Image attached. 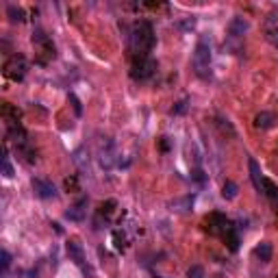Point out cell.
Segmentation results:
<instances>
[{
    "label": "cell",
    "instance_id": "cell-23",
    "mask_svg": "<svg viewBox=\"0 0 278 278\" xmlns=\"http://www.w3.org/2000/svg\"><path fill=\"white\" fill-rule=\"evenodd\" d=\"M2 176L4 178H13V166H11L7 152H4V157H2Z\"/></svg>",
    "mask_w": 278,
    "mask_h": 278
},
{
    "label": "cell",
    "instance_id": "cell-9",
    "mask_svg": "<svg viewBox=\"0 0 278 278\" xmlns=\"http://www.w3.org/2000/svg\"><path fill=\"white\" fill-rule=\"evenodd\" d=\"M33 191H35L37 198H42V200H48V198H55L56 196V189L55 185L50 183L46 178H33Z\"/></svg>",
    "mask_w": 278,
    "mask_h": 278
},
{
    "label": "cell",
    "instance_id": "cell-27",
    "mask_svg": "<svg viewBox=\"0 0 278 278\" xmlns=\"http://www.w3.org/2000/svg\"><path fill=\"white\" fill-rule=\"evenodd\" d=\"M191 178L198 180V183H204V172L200 167H194V172H191Z\"/></svg>",
    "mask_w": 278,
    "mask_h": 278
},
{
    "label": "cell",
    "instance_id": "cell-11",
    "mask_svg": "<svg viewBox=\"0 0 278 278\" xmlns=\"http://www.w3.org/2000/svg\"><path fill=\"white\" fill-rule=\"evenodd\" d=\"M85 213H87V198H81V200H76V202L65 211V218L72 220V222H83V220H85Z\"/></svg>",
    "mask_w": 278,
    "mask_h": 278
},
{
    "label": "cell",
    "instance_id": "cell-2",
    "mask_svg": "<svg viewBox=\"0 0 278 278\" xmlns=\"http://www.w3.org/2000/svg\"><path fill=\"white\" fill-rule=\"evenodd\" d=\"M211 42L207 37H200L196 44V50H194V72L196 76L200 78H209L211 76Z\"/></svg>",
    "mask_w": 278,
    "mask_h": 278
},
{
    "label": "cell",
    "instance_id": "cell-25",
    "mask_svg": "<svg viewBox=\"0 0 278 278\" xmlns=\"http://www.w3.org/2000/svg\"><path fill=\"white\" fill-rule=\"evenodd\" d=\"M185 111H187V100H178V102H176V107L172 109L174 115H180V113H185Z\"/></svg>",
    "mask_w": 278,
    "mask_h": 278
},
{
    "label": "cell",
    "instance_id": "cell-29",
    "mask_svg": "<svg viewBox=\"0 0 278 278\" xmlns=\"http://www.w3.org/2000/svg\"><path fill=\"white\" fill-rule=\"evenodd\" d=\"M11 265V254L7 250H2V272H7Z\"/></svg>",
    "mask_w": 278,
    "mask_h": 278
},
{
    "label": "cell",
    "instance_id": "cell-5",
    "mask_svg": "<svg viewBox=\"0 0 278 278\" xmlns=\"http://www.w3.org/2000/svg\"><path fill=\"white\" fill-rule=\"evenodd\" d=\"M33 44H35V48H37V63L46 65L50 59H55V44L50 42V37L42 31V28H37V31L33 33Z\"/></svg>",
    "mask_w": 278,
    "mask_h": 278
},
{
    "label": "cell",
    "instance_id": "cell-1",
    "mask_svg": "<svg viewBox=\"0 0 278 278\" xmlns=\"http://www.w3.org/2000/svg\"><path fill=\"white\" fill-rule=\"evenodd\" d=\"M128 39H130V53H133V56H150L152 48L157 44L155 28H152L148 20L135 22Z\"/></svg>",
    "mask_w": 278,
    "mask_h": 278
},
{
    "label": "cell",
    "instance_id": "cell-20",
    "mask_svg": "<svg viewBox=\"0 0 278 278\" xmlns=\"http://www.w3.org/2000/svg\"><path fill=\"white\" fill-rule=\"evenodd\" d=\"M7 15H9L11 22H24V20H26L24 9H22V7H15V4H9V7H7Z\"/></svg>",
    "mask_w": 278,
    "mask_h": 278
},
{
    "label": "cell",
    "instance_id": "cell-15",
    "mask_svg": "<svg viewBox=\"0 0 278 278\" xmlns=\"http://www.w3.org/2000/svg\"><path fill=\"white\" fill-rule=\"evenodd\" d=\"M20 115H22V113L18 111V107L9 105V102H2V117H4V122H7V124H18Z\"/></svg>",
    "mask_w": 278,
    "mask_h": 278
},
{
    "label": "cell",
    "instance_id": "cell-14",
    "mask_svg": "<svg viewBox=\"0 0 278 278\" xmlns=\"http://www.w3.org/2000/svg\"><path fill=\"white\" fill-rule=\"evenodd\" d=\"M248 167H250V180H252V185H254V189L259 191H263V176H261V167H259V163L254 161V159H250L248 161Z\"/></svg>",
    "mask_w": 278,
    "mask_h": 278
},
{
    "label": "cell",
    "instance_id": "cell-8",
    "mask_svg": "<svg viewBox=\"0 0 278 278\" xmlns=\"http://www.w3.org/2000/svg\"><path fill=\"white\" fill-rule=\"evenodd\" d=\"M67 257H70V261H74V265H78L85 274H92V270L85 265V252H83V246L78 241H67Z\"/></svg>",
    "mask_w": 278,
    "mask_h": 278
},
{
    "label": "cell",
    "instance_id": "cell-10",
    "mask_svg": "<svg viewBox=\"0 0 278 278\" xmlns=\"http://www.w3.org/2000/svg\"><path fill=\"white\" fill-rule=\"evenodd\" d=\"M222 241L226 243V248H228L230 252L239 250V230H237V226L232 224V222L226 226V230L222 232Z\"/></svg>",
    "mask_w": 278,
    "mask_h": 278
},
{
    "label": "cell",
    "instance_id": "cell-3",
    "mask_svg": "<svg viewBox=\"0 0 278 278\" xmlns=\"http://www.w3.org/2000/svg\"><path fill=\"white\" fill-rule=\"evenodd\" d=\"M157 74V61L152 56H133V63H130V78L139 83L150 81Z\"/></svg>",
    "mask_w": 278,
    "mask_h": 278
},
{
    "label": "cell",
    "instance_id": "cell-21",
    "mask_svg": "<svg viewBox=\"0 0 278 278\" xmlns=\"http://www.w3.org/2000/svg\"><path fill=\"white\" fill-rule=\"evenodd\" d=\"M237 191H239V189H237V185L232 183V180H226L224 187H222V196L226 198V200H235V198H237Z\"/></svg>",
    "mask_w": 278,
    "mask_h": 278
},
{
    "label": "cell",
    "instance_id": "cell-18",
    "mask_svg": "<svg viewBox=\"0 0 278 278\" xmlns=\"http://www.w3.org/2000/svg\"><path fill=\"white\" fill-rule=\"evenodd\" d=\"M115 207H117V202H115V200H107V202H102V204H100V209H98V215H100V218H105V222H109L111 215L115 213Z\"/></svg>",
    "mask_w": 278,
    "mask_h": 278
},
{
    "label": "cell",
    "instance_id": "cell-24",
    "mask_svg": "<svg viewBox=\"0 0 278 278\" xmlns=\"http://www.w3.org/2000/svg\"><path fill=\"white\" fill-rule=\"evenodd\" d=\"M191 204H194V196H185L183 200H176L172 207H183L180 211H187V209H191Z\"/></svg>",
    "mask_w": 278,
    "mask_h": 278
},
{
    "label": "cell",
    "instance_id": "cell-17",
    "mask_svg": "<svg viewBox=\"0 0 278 278\" xmlns=\"http://www.w3.org/2000/svg\"><path fill=\"white\" fill-rule=\"evenodd\" d=\"M254 257H257L261 263H268L272 259V243L270 241H261L257 248H254Z\"/></svg>",
    "mask_w": 278,
    "mask_h": 278
},
{
    "label": "cell",
    "instance_id": "cell-13",
    "mask_svg": "<svg viewBox=\"0 0 278 278\" xmlns=\"http://www.w3.org/2000/svg\"><path fill=\"white\" fill-rule=\"evenodd\" d=\"M248 28H250V24H248V22L243 20V18H239V15H237V18H232L230 24H228V35L235 37V39H239L243 33H248Z\"/></svg>",
    "mask_w": 278,
    "mask_h": 278
},
{
    "label": "cell",
    "instance_id": "cell-30",
    "mask_svg": "<svg viewBox=\"0 0 278 278\" xmlns=\"http://www.w3.org/2000/svg\"><path fill=\"white\" fill-rule=\"evenodd\" d=\"M159 148H161V152H167V148H169L167 137H161V139H159Z\"/></svg>",
    "mask_w": 278,
    "mask_h": 278
},
{
    "label": "cell",
    "instance_id": "cell-12",
    "mask_svg": "<svg viewBox=\"0 0 278 278\" xmlns=\"http://www.w3.org/2000/svg\"><path fill=\"white\" fill-rule=\"evenodd\" d=\"M113 157H115V150H113V141L107 139L105 144L100 146V166L105 169H109L113 166Z\"/></svg>",
    "mask_w": 278,
    "mask_h": 278
},
{
    "label": "cell",
    "instance_id": "cell-6",
    "mask_svg": "<svg viewBox=\"0 0 278 278\" xmlns=\"http://www.w3.org/2000/svg\"><path fill=\"white\" fill-rule=\"evenodd\" d=\"M204 224H207V230L211 232V235L222 237V232L226 230V226L230 224V220L226 218V215H222V213H211L207 220H204Z\"/></svg>",
    "mask_w": 278,
    "mask_h": 278
},
{
    "label": "cell",
    "instance_id": "cell-26",
    "mask_svg": "<svg viewBox=\"0 0 278 278\" xmlns=\"http://www.w3.org/2000/svg\"><path fill=\"white\" fill-rule=\"evenodd\" d=\"M70 102H72V107H74V111H76V115H81L83 109H81V102H78V98L74 94H70Z\"/></svg>",
    "mask_w": 278,
    "mask_h": 278
},
{
    "label": "cell",
    "instance_id": "cell-22",
    "mask_svg": "<svg viewBox=\"0 0 278 278\" xmlns=\"http://www.w3.org/2000/svg\"><path fill=\"white\" fill-rule=\"evenodd\" d=\"M113 241H115V248L120 252H124L128 248V239H126V235H124L122 230H113Z\"/></svg>",
    "mask_w": 278,
    "mask_h": 278
},
{
    "label": "cell",
    "instance_id": "cell-19",
    "mask_svg": "<svg viewBox=\"0 0 278 278\" xmlns=\"http://www.w3.org/2000/svg\"><path fill=\"white\" fill-rule=\"evenodd\" d=\"M261 194H265L272 202H276V204H278V187H276L274 183H272L270 178H263V191H261Z\"/></svg>",
    "mask_w": 278,
    "mask_h": 278
},
{
    "label": "cell",
    "instance_id": "cell-4",
    "mask_svg": "<svg viewBox=\"0 0 278 278\" xmlns=\"http://www.w3.org/2000/svg\"><path fill=\"white\" fill-rule=\"evenodd\" d=\"M26 72H28V63H26L24 55H11L2 65V74L13 83L22 81V78L26 76Z\"/></svg>",
    "mask_w": 278,
    "mask_h": 278
},
{
    "label": "cell",
    "instance_id": "cell-16",
    "mask_svg": "<svg viewBox=\"0 0 278 278\" xmlns=\"http://www.w3.org/2000/svg\"><path fill=\"white\" fill-rule=\"evenodd\" d=\"M274 122H276V117L272 115V113H268V111H261L259 115L254 117V126L261 128V130L272 128V126H274Z\"/></svg>",
    "mask_w": 278,
    "mask_h": 278
},
{
    "label": "cell",
    "instance_id": "cell-28",
    "mask_svg": "<svg viewBox=\"0 0 278 278\" xmlns=\"http://www.w3.org/2000/svg\"><path fill=\"white\" fill-rule=\"evenodd\" d=\"M189 278H204L202 268H198V265H194V268L189 270Z\"/></svg>",
    "mask_w": 278,
    "mask_h": 278
},
{
    "label": "cell",
    "instance_id": "cell-7",
    "mask_svg": "<svg viewBox=\"0 0 278 278\" xmlns=\"http://www.w3.org/2000/svg\"><path fill=\"white\" fill-rule=\"evenodd\" d=\"M263 33H265V39H268L272 46L278 48V13L276 11H270L268 13L265 24H263Z\"/></svg>",
    "mask_w": 278,
    "mask_h": 278
},
{
    "label": "cell",
    "instance_id": "cell-31",
    "mask_svg": "<svg viewBox=\"0 0 278 278\" xmlns=\"http://www.w3.org/2000/svg\"><path fill=\"white\" fill-rule=\"evenodd\" d=\"M65 187L67 189H76V178H65Z\"/></svg>",
    "mask_w": 278,
    "mask_h": 278
}]
</instances>
